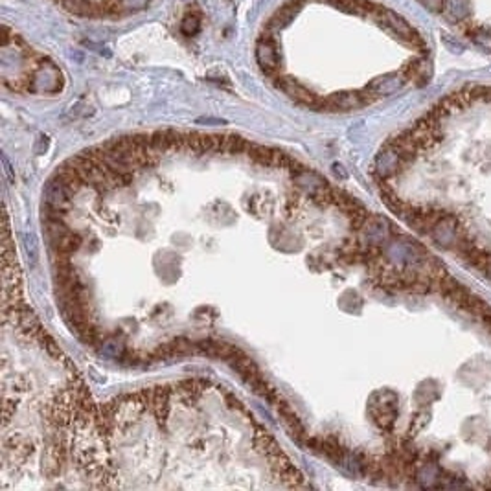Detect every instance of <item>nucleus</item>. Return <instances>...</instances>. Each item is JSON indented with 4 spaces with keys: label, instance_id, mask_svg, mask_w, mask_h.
I'll return each mask as SVG.
<instances>
[{
    "label": "nucleus",
    "instance_id": "obj_1",
    "mask_svg": "<svg viewBox=\"0 0 491 491\" xmlns=\"http://www.w3.org/2000/svg\"><path fill=\"white\" fill-rule=\"evenodd\" d=\"M229 365L232 366V370L238 372L239 377L243 379L245 383L253 389L254 394H257V396H262V398H265L267 401H272V403L280 398L277 389H274V387H272V384L263 377L260 368L256 366V363H254V360L248 356H245L241 350H239L238 353L229 360Z\"/></svg>",
    "mask_w": 491,
    "mask_h": 491
},
{
    "label": "nucleus",
    "instance_id": "obj_2",
    "mask_svg": "<svg viewBox=\"0 0 491 491\" xmlns=\"http://www.w3.org/2000/svg\"><path fill=\"white\" fill-rule=\"evenodd\" d=\"M374 96L368 90H344V92H335L327 96L326 99H318V111H329V113H348V111H357L374 102Z\"/></svg>",
    "mask_w": 491,
    "mask_h": 491
},
{
    "label": "nucleus",
    "instance_id": "obj_3",
    "mask_svg": "<svg viewBox=\"0 0 491 491\" xmlns=\"http://www.w3.org/2000/svg\"><path fill=\"white\" fill-rule=\"evenodd\" d=\"M372 17H374V19L383 26V28L392 32L394 35H398L401 41L408 42V44H412V47H421V44H423L416 30L412 28L411 24L403 19V17H399L398 13H394V11L390 10H384V8H375Z\"/></svg>",
    "mask_w": 491,
    "mask_h": 491
},
{
    "label": "nucleus",
    "instance_id": "obj_4",
    "mask_svg": "<svg viewBox=\"0 0 491 491\" xmlns=\"http://www.w3.org/2000/svg\"><path fill=\"white\" fill-rule=\"evenodd\" d=\"M63 87L61 71L48 59H42L30 72V90L32 92H57Z\"/></svg>",
    "mask_w": 491,
    "mask_h": 491
},
{
    "label": "nucleus",
    "instance_id": "obj_5",
    "mask_svg": "<svg viewBox=\"0 0 491 491\" xmlns=\"http://www.w3.org/2000/svg\"><path fill=\"white\" fill-rule=\"evenodd\" d=\"M256 61L267 75H277L281 68L280 50L271 37H263L256 44Z\"/></svg>",
    "mask_w": 491,
    "mask_h": 491
},
{
    "label": "nucleus",
    "instance_id": "obj_6",
    "mask_svg": "<svg viewBox=\"0 0 491 491\" xmlns=\"http://www.w3.org/2000/svg\"><path fill=\"white\" fill-rule=\"evenodd\" d=\"M66 460V445L61 438H51L42 454V471L48 477H57L63 471V463Z\"/></svg>",
    "mask_w": 491,
    "mask_h": 491
},
{
    "label": "nucleus",
    "instance_id": "obj_7",
    "mask_svg": "<svg viewBox=\"0 0 491 491\" xmlns=\"http://www.w3.org/2000/svg\"><path fill=\"white\" fill-rule=\"evenodd\" d=\"M407 81V75H405L403 71L392 72V74L379 75V78L370 81V83L366 85V90H368L374 98H381V96H390V94L398 92Z\"/></svg>",
    "mask_w": 491,
    "mask_h": 491
},
{
    "label": "nucleus",
    "instance_id": "obj_8",
    "mask_svg": "<svg viewBox=\"0 0 491 491\" xmlns=\"http://www.w3.org/2000/svg\"><path fill=\"white\" fill-rule=\"evenodd\" d=\"M277 87L281 90V92L287 94L291 99H295L296 103H300V105L317 109V103H318L317 96H315V94L309 89H305L304 85L298 83L296 80H293V78L281 75V78H278Z\"/></svg>",
    "mask_w": 491,
    "mask_h": 491
},
{
    "label": "nucleus",
    "instance_id": "obj_9",
    "mask_svg": "<svg viewBox=\"0 0 491 491\" xmlns=\"http://www.w3.org/2000/svg\"><path fill=\"white\" fill-rule=\"evenodd\" d=\"M190 353H197V346L192 341H188L184 337H177L174 341L164 342L157 350H153L151 359L153 360H166L174 359V357H184Z\"/></svg>",
    "mask_w": 491,
    "mask_h": 491
},
{
    "label": "nucleus",
    "instance_id": "obj_10",
    "mask_svg": "<svg viewBox=\"0 0 491 491\" xmlns=\"http://www.w3.org/2000/svg\"><path fill=\"white\" fill-rule=\"evenodd\" d=\"M195 346L197 353L210 357V359L226 360V363L239 351V348L234 344L226 341H215V339H202V341L195 342Z\"/></svg>",
    "mask_w": 491,
    "mask_h": 491
},
{
    "label": "nucleus",
    "instance_id": "obj_11",
    "mask_svg": "<svg viewBox=\"0 0 491 491\" xmlns=\"http://www.w3.org/2000/svg\"><path fill=\"white\" fill-rule=\"evenodd\" d=\"M33 444L28 442L23 436H11L4 440V449H2V459H4V466L10 462L23 463L24 460L32 456Z\"/></svg>",
    "mask_w": 491,
    "mask_h": 491
},
{
    "label": "nucleus",
    "instance_id": "obj_12",
    "mask_svg": "<svg viewBox=\"0 0 491 491\" xmlns=\"http://www.w3.org/2000/svg\"><path fill=\"white\" fill-rule=\"evenodd\" d=\"M274 405H277L278 414H280V418H281V421H284L286 429L289 430V435L293 436L296 442H300V444H302V442L305 440V429H304V425H302V421H300L298 414L295 412V408L291 407L289 403L281 398H278L277 401H274Z\"/></svg>",
    "mask_w": 491,
    "mask_h": 491
},
{
    "label": "nucleus",
    "instance_id": "obj_13",
    "mask_svg": "<svg viewBox=\"0 0 491 491\" xmlns=\"http://www.w3.org/2000/svg\"><path fill=\"white\" fill-rule=\"evenodd\" d=\"M250 142L239 135H214V153L219 154H243L247 153Z\"/></svg>",
    "mask_w": 491,
    "mask_h": 491
},
{
    "label": "nucleus",
    "instance_id": "obj_14",
    "mask_svg": "<svg viewBox=\"0 0 491 491\" xmlns=\"http://www.w3.org/2000/svg\"><path fill=\"white\" fill-rule=\"evenodd\" d=\"M51 177L56 178L57 183L61 184V186L65 188L66 192L71 193V195H75V193L80 192L81 188L85 186L83 178H81L80 174L75 171V168L71 164V160L63 162L61 166L56 169V174L51 175Z\"/></svg>",
    "mask_w": 491,
    "mask_h": 491
},
{
    "label": "nucleus",
    "instance_id": "obj_15",
    "mask_svg": "<svg viewBox=\"0 0 491 491\" xmlns=\"http://www.w3.org/2000/svg\"><path fill=\"white\" fill-rule=\"evenodd\" d=\"M71 193L66 192L65 188L57 183L56 178L51 177L50 181H48L47 188H44V202H48L50 206L63 212L65 210V206L68 205V201H71Z\"/></svg>",
    "mask_w": 491,
    "mask_h": 491
},
{
    "label": "nucleus",
    "instance_id": "obj_16",
    "mask_svg": "<svg viewBox=\"0 0 491 491\" xmlns=\"http://www.w3.org/2000/svg\"><path fill=\"white\" fill-rule=\"evenodd\" d=\"M68 13L78 15V17H96L102 15V4H94L92 0H57Z\"/></svg>",
    "mask_w": 491,
    "mask_h": 491
},
{
    "label": "nucleus",
    "instance_id": "obj_17",
    "mask_svg": "<svg viewBox=\"0 0 491 491\" xmlns=\"http://www.w3.org/2000/svg\"><path fill=\"white\" fill-rule=\"evenodd\" d=\"M277 151L278 150L265 147V145L250 144L247 150V157L253 160L254 164L262 166V168H274V162H277Z\"/></svg>",
    "mask_w": 491,
    "mask_h": 491
},
{
    "label": "nucleus",
    "instance_id": "obj_18",
    "mask_svg": "<svg viewBox=\"0 0 491 491\" xmlns=\"http://www.w3.org/2000/svg\"><path fill=\"white\" fill-rule=\"evenodd\" d=\"M341 11H346L351 15H372L377 6L372 4L370 0H326Z\"/></svg>",
    "mask_w": 491,
    "mask_h": 491
},
{
    "label": "nucleus",
    "instance_id": "obj_19",
    "mask_svg": "<svg viewBox=\"0 0 491 491\" xmlns=\"http://www.w3.org/2000/svg\"><path fill=\"white\" fill-rule=\"evenodd\" d=\"M300 8H302V0H291V2H287V4L281 6L280 10L272 15L271 28H274V30L286 28L287 24L295 19V15L298 13Z\"/></svg>",
    "mask_w": 491,
    "mask_h": 491
},
{
    "label": "nucleus",
    "instance_id": "obj_20",
    "mask_svg": "<svg viewBox=\"0 0 491 491\" xmlns=\"http://www.w3.org/2000/svg\"><path fill=\"white\" fill-rule=\"evenodd\" d=\"M442 15L449 23H462L469 17V0H445Z\"/></svg>",
    "mask_w": 491,
    "mask_h": 491
},
{
    "label": "nucleus",
    "instance_id": "obj_21",
    "mask_svg": "<svg viewBox=\"0 0 491 491\" xmlns=\"http://www.w3.org/2000/svg\"><path fill=\"white\" fill-rule=\"evenodd\" d=\"M254 447H256L257 453L263 454L265 459H269L272 454L280 453V447H278L277 440H274L267 430L265 432H263V430H257L256 436H254Z\"/></svg>",
    "mask_w": 491,
    "mask_h": 491
},
{
    "label": "nucleus",
    "instance_id": "obj_22",
    "mask_svg": "<svg viewBox=\"0 0 491 491\" xmlns=\"http://www.w3.org/2000/svg\"><path fill=\"white\" fill-rule=\"evenodd\" d=\"M403 72H405L408 81H418V83H425L430 75L429 63L423 61V59H416V61L408 63L407 68Z\"/></svg>",
    "mask_w": 491,
    "mask_h": 491
},
{
    "label": "nucleus",
    "instance_id": "obj_23",
    "mask_svg": "<svg viewBox=\"0 0 491 491\" xmlns=\"http://www.w3.org/2000/svg\"><path fill=\"white\" fill-rule=\"evenodd\" d=\"M278 478H280V482L284 484L286 487H291V490H296V487H305L308 484H305L304 480V475L298 471V469L295 468V466H291L287 471H284L281 475H278Z\"/></svg>",
    "mask_w": 491,
    "mask_h": 491
},
{
    "label": "nucleus",
    "instance_id": "obj_24",
    "mask_svg": "<svg viewBox=\"0 0 491 491\" xmlns=\"http://www.w3.org/2000/svg\"><path fill=\"white\" fill-rule=\"evenodd\" d=\"M181 30L184 35H195L201 30V17L197 13H188L181 23Z\"/></svg>",
    "mask_w": 491,
    "mask_h": 491
},
{
    "label": "nucleus",
    "instance_id": "obj_25",
    "mask_svg": "<svg viewBox=\"0 0 491 491\" xmlns=\"http://www.w3.org/2000/svg\"><path fill=\"white\" fill-rule=\"evenodd\" d=\"M471 39L475 41V44H478L484 50L491 51V33L486 30H477L475 33H471Z\"/></svg>",
    "mask_w": 491,
    "mask_h": 491
},
{
    "label": "nucleus",
    "instance_id": "obj_26",
    "mask_svg": "<svg viewBox=\"0 0 491 491\" xmlns=\"http://www.w3.org/2000/svg\"><path fill=\"white\" fill-rule=\"evenodd\" d=\"M418 2L430 13H442L444 11L445 0H418Z\"/></svg>",
    "mask_w": 491,
    "mask_h": 491
}]
</instances>
